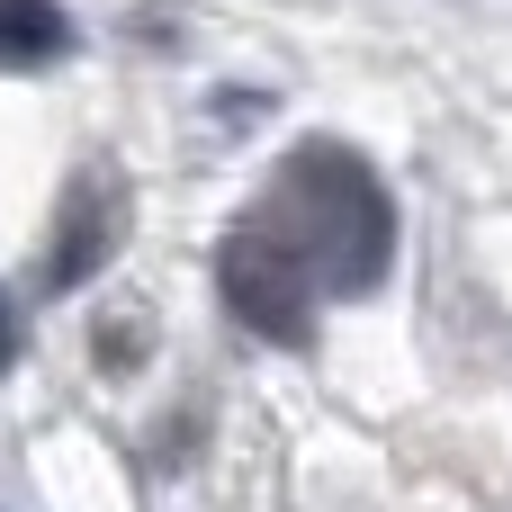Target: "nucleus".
<instances>
[{
    "mask_svg": "<svg viewBox=\"0 0 512 512\" xmlns=\"http://www.w3.org/2000/svg\"><path fill=\"white\" fill-rule=\"evenodd\" d=\"M261 216L306 252L324 297H369L387 279V261H396V207H387L378 171L351 144H297L288 171L270 180Z\"/></svg>",
    "mask_w": 512,
    "mask_h": 512,
    "instance_id": "obj_1",
    "label": "nucleus"
},
{
    "mask_svg": "<svg viewBox=\"0 0 512 512\" xmlns=\"http://www.w3.org/2000/svg\"><path fill=\"white\" fill-rule=\"evenodd\" d=\"M216 288H225V306H234L261 342H279V351H306V342H315V297H324V279L306 270V252H297L261 207H243V216L225 225V243H216Z\"/></svg>",
    "mask_w": 512,
    "mask_h": 512,
    "instance_id": "obj_2",
    "label": "nucleus"
},
{
    "mask_svg": "<svg viewBox=\"0 0 512 512\" xmlns=\"http://www.w3.org/2000/svg\"><path fill=\"white\" fill-rule=\"evenodd\" d=\"M117 234H126V189H117L108 171H81V180H72V198H63V216H54L45 288H54V297H63V288H81V279L117 252Z\"/></svg>",
    "mask_w": 512,
    "mask_h": 512,
    "instance_id": "obj_3",
    "label": "nucleus"
},
{
    "mask_svg": "<svg viewBox=\"0 0 512 512\" xmlns=\"http://www.w3.org/2000/svg\"><path fill=\"white\" fill-rule=\"evenodd\" d=\"M0 54L9 63H54V54H72V18L54 0H0Z\"/></svg>",
    "mask_w": 512,
    "mask_h": 512,
    "instance_id": "obj_4",
    "label": "nucleus"
},
{
    "mask_svg": "<svg viewBox=\"0 0 512 512\" xmlns=\"http://www.w3.org/2000/svg\"><path fill=\"white\" fill-rule=\"evenodd\" d=\"M0 369H18V315H9V297H0Z\"/></svg>",
    "mask_w": 512,
    "mask_h": 512,
    "instance_id": "obj_5",
    "label": "nucleus"
}]
</instances>
